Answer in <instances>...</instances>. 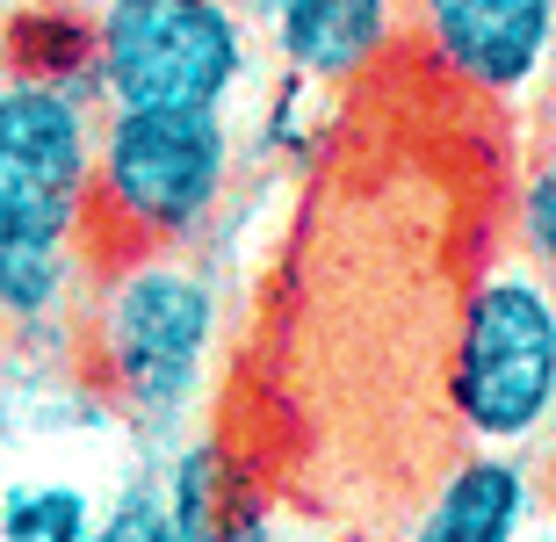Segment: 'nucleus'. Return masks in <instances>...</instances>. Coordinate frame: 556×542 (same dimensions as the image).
Returning <instances> with one entry per match:
<instances>
[{"mask_svg":"<svg viewBox=\"0 0 556 542\" xmlns=\"http://www.w3.org/2000/svg\"><path fill=\"white\" fill-rule=\"evenodd\" d=\"M87 362L138 427H181L210 391L217 362V282L181 247L109 253L87 282Z\"/></svg>","mask_w":556,"mask_h":542,"instance_id":"nucleus-1","label":"nucleus"},{"mask_svg":"<svg viewBox=\"0 0 556 542\" xmlns=\"http://www.w3.org/2000/svg\"><path fill=\"white\" fill-rule=\"evenodd\" d=\"M231 174H239V130L225 109L109 102L94 124L87 239H102L109 253L188 247L231 196Z\"/></svg>","mask_w":556,"mask_h":542,"instance_id":"nucleus-2","label":"nucleus"},{"mask_svg":"<svg viewBox=\"0 0 556 542\" xmlns=\"http://www.w3.org/2000/svg\"><path fill=\"white\" fill-rule=\"evenodd\" d=\"M448 419L477 449H528L556 419V282L542 268L477 275L455 312L448 369H441Z\"/></svg>","mask_w":556,"mask_h":542,"instance_id":"nucleus-3","label":"nucleus"},{"mask_svg":"<svg viewBox=\"0 0 556 542\" xmlns=\"http://www.w3.org/2000/svg\"><path fill=\"white\" fill-rule=\"evenodd\" d=\"M102 102L124 109H231L253 73L239 0H102L94 8Z\"/></svg>","mask_w":556,"mask_h":542,"instance_id":"nucleus-4","label":"nucleus"},{"mask_svg":"<svg viewBox=\"0 0 556 542\" xmlns=\"http://www.w3.org/2000/svg\"><path fill=\"white\" fill-rule=\"evenodd\" d=\"M94 124V102L51 80L0 73V225L87 239Z\"/></svg>","mask_w":556,"mask_h":542,"instance_id":"nucleus-5","label":"nucleus"},{"mask_svg":"<svg viewBox=\"0 0 556 542\" xmlns=\"http://www.w3.org/2000/svg\"><path fill=\"white\" fill-rule=\"evenodd\" d=\"M405 22L433 73L477 102L535 94L556 59V0H413Z\"/></svg>","mask_w":556,"mask_h":542,"instance_id":"nucleus-6","label":"nucleus"},{"mask_svg":"<svg viewBox=\"0 0 556 542\" xmlns=\"http://www.w3.org/2000/svg\"><path fill=\"white\" fill-rule=\"evenodd\" d=\"M405 0H268V43L282 73L318 87H354L397 51Z\"/></svg>","mask_w":556,"mask_h":542,"instance_id":"nucleus-7","label":"nucleus"},{"mask_svg":"<svg viewBox=\"0 0 556 542\" xmlns=\"http://www.w3.org/2000/svg\"><path fill=\"white\" fill-rule=\"evenodd\" d=\"M160 506H166L174 542H282L261 470L217 434L188 441L181 456L166 463Z\"/></svg>","mask_w":556,"mask_h":542,"instance_id":"nucleus-8","label":"nucleus"},{"mask_svg":"<svg viewBox=\"0 0 556 542\" xmlns=\"http://www.w3.org/2000/svg\"><path fill=\"white\" fill-rule=\"evenodd\" d=\"M535 500L542 492L520 449H470L427 492L405 542H520L535 528Z\"/></svg>","mask_w":556,"mask_h":542,"instance_id":"nucleus-9","label":"nucleus"},{"mask_svg":"<svg viewBox=\"0 0 556 542\" xmlns=\"http://www.w3.org/2000/svg\"><path fill=\"white\" fill-rule=\"evenodd\" d=\"M87 239H51V231H22L0 225V326L15 333H51L87 304L94 261Z\"/></svg>","mask_w":556,"mask_h":542,"instance_id":"nucleus-10","label":"nucleus"},{"mask_svg":"<svg viewBox=\"0 0 556 542\" xmlns=\"http://www.w3.org/2000/svg\"><path fill=\"white\" fill-rule=\"evenodd\" d=\"M0 73L22 80H51L80 102H102V73H94V8H65V0H22L0 8Z\"/></svg>","mask_w":556,"mask_h":542,"instance_id":"nucleus-11","label":"nucleus"},{"mask_svg":"<svg viewBox=\"0 0 556 542\" xmlns=\"http://www.w3.org/2000/svg\"><path fill=\"white\" fill-rule=\"evenodd\" d=\"M94 528H102V500L73 478H15L0 492L8 542H87Z\"/></svg>","mask_w":556,"mask_h":542,"instance_id":"nucleus-12","label":"nucleus"},{"mask_svg":"<svg viewBox=\"0 0 556 542\" xmlns=\"http://www.w3.org/2000/svg\"><path fill=\"white\" fill-rule=\"evenodd\" d=\"M514 239L528 253V268H542L556 282V152H542L514 188Z\"/></svg>","mask_w":556,"mask_h":542,"instance_id":"nucleus-13","label":"nucleus"},{"mask_svg":"<svg viewBox=\"0 0 556 542\" xmlns=\"http://www.w3.org/2000/svg\"><path fill=\"white\" fill-rule=\"evenodd\" d=\"M94 542H174L166 506H160V484L130 478L116 500H102V528H94Z\"/></svg>","mask_w":556,"mask_h":542,"instance_id":"nucleus-14","label":"nucleus"},{"mask_svg":"<svg viewBox=\"0 0 556 542\" xmlns=\"http://www.w3.org/2000/svg\"><path fill=\"white\" fill-rule=\"evenodd\" d=\"M520 542H556V521H549V528H528V535H520Z\"/></svg>","mask_w":556,"mask_h":542,"instance_id":"nucleus-15","label":"nucleus"},{"mask_svg":"<svg viewBox=\"0 0 556 542\" xmlns=\"http://www.w3.org/2000/svg\"><path fill=\"white\" fill-rule=\"evenodd\" d=\"M65 8H102V0H65Z\"/></svg>","mask_w":556,"mask_h":542,"instance_id":"nucleus-16","label":"nucleus"},{"mask_svg":"<svg viewBox=\"0 0 556 542\" xmlns=\"http://www.w3.org/2000/svg\"><path fill=\"white\" fill-rule=\"evenodd\" d=\"M0 542H8V535H0ZM87 542H94V535H87Z\"/></svg>","mask_w":556,"mask_h":542,"instance_id":"nucleus-17","label":"nucleus"},{"mask_svg":"<svg viewBox=\"0 0 556 542\" xmlns=\"http://www.w3.org/2000/svg\"><path fill=\"white\" fill-rule=\"evenodd\" d=\"M549 434H556V419H549Z\"/></svg>","mask_w":556,"mask_h":542,"instance_id":"nucleus-18","label":"nucleus"}]
</instances>
